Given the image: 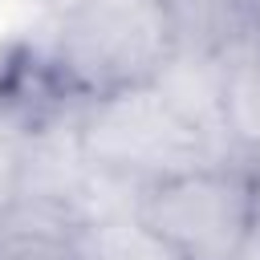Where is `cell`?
<instances>
[{
    "instance_id": "3",
    "label": "cell",
    "mask_w": 260,
    "mask_h": 260,
    "mask_svg": "<svg viewBox=\"0 0 260 260\" xmlns=\"http://www.w3.org/2000/svg\"><path fill=\"white\" fill-rule=\"evenodd\" d=\"M252 167H195L146 187L138 219L183 260H236L252 215Z\"/></svg>"
},
{
    "instance_id": "5",
    "label": "cell",
    "mask_w": 260,
    "mask_h": 260,
    "mask_svg": "<svg viewBox=\"0 0 260 260\" xmlns=\"http://www.w3.org/2000/svg\"><path fill=\"white\" fill-rule=\"evenodd\" d=\"M228 130L244 162L260 158V49L228 65Z\"/></svg>"
},
{
    "instance_id": "1",
    "label": "cell",
    "mask_w": 260,
    "mask_h": 260,
    "mask_svg": "<svg viewBox=\"0 0 260 260\" xmlns=\"http://www.w3.org/2000/svg\"><path fill=\"white\" fill-rule=\"evenodd\" d=\"M53 12V61L89 102L142 85L171 53L158 0H45Z\"/></svg>"
},
{
    "instance_id": "4",
    "label": "cell",
    "mask_w": 260,
    "mask_h": 260,
    "mask_svg": "<svg viewBox=\"0 0 260 260\" xmlns=\"http://www.w3.org/2000/svg\"><path fill=\"white\" fill-rule=\"evenodd\" d=\"M77 252H81V260H183L138 215L85 223V232L77 236Z\"/></svg>"
},
{
    "instance_id": "7",
    "label": "cell",
    "mask_w": 260,
    "mask_h": 260,
    "mask_svg": "<svg viewBox=\"0 0 260 260\" xmlns=\"http://www.w3.org/2000/svg\"><path fill=\"white\" fill-rule=\"evenodd\" d=\"M248 12H252V20H256V32H260V0H248Z\"/></svg>"
},
{
    "instance_id": "6",
    "label": "cell",
    "mask_w": 260,
    "mask_h": 260,
    "mask_svg": "<svg viewBox=\"0 0 260 260\" xmlns=\"http://www.w3.org/2000/svg\"><path fill=\"white\" fill-rule=\"evenodd\" d=\"M236 260H260V171H256V187H252V215H248V228H244V240H240Z\"/></svg>"
},
{
    "instance_id": "2",
    "label": "cell",
    "mask_w": 260,
    "mask_h": 260,
    "mask_svg": "<svg viewBox=\"0 0 260 260\" xmlns=\"http://www.w3.org/2000/svg\"><path fill=\"white\" fill-rule=\"evenodd\" d=\"M77 142L89 167L142 183L219 167L207 138L187 126L150 81L93 98L77 118Z\"/></svg>"
}]
</instances>
